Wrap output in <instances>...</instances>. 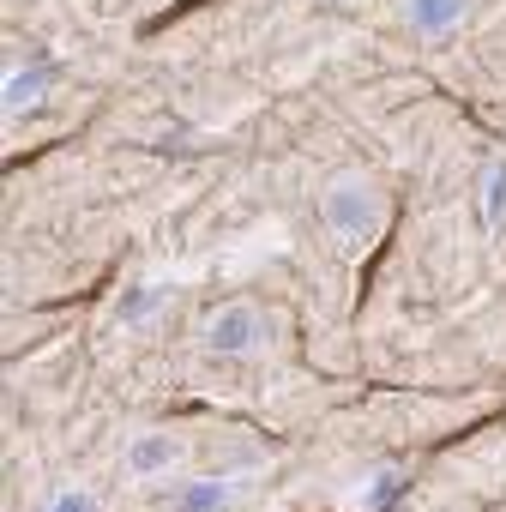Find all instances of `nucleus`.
Returning <instances> with one entry per match:
<instances>
[{
    "label": "nucleus",
    "mask_w": 506,
    "mask_h": 512,
    "mask_svg": "<svg viewBox=\"0 0 506 512\" xmlns=\"http://www.w3.org/2000/svg\"><path fill=\"white\" fill-rule=\"evenodd\" d=\"M320 211H326V229H332L344 247H362V241L374 235V223H380V193H374L368 175H338V181L326 187Z\"/></svg>",
    "instance_id": "f257e3e1"
},
{
    "label": "nucleus",
    "mask_w": 506,
    "mask_h": 512,
    "mask_svg": "<svg viewBox=\"0 0 506 512\" xmlns=\"http://www.w3.org/2000/svg\"><path fill=\"white\" fill-rule=\"evenodd\" d=\"M217 350H253L260 344V314H247V308H229V314H217L211 320V332H205Z\"/></svg>",
    "instance_id": "f03ea898"
},
{
    "label": "nucleus",
    "mask_w": 506,
    "mask_h": 512,
    "mask_svg": "<svg viewBox=\"0 0 506 512\" xmlns=\"http://www.w3.org/2000/svg\"><path fill=\"white\" fill-rule=\"evenodd\" d=\"M175 458H181V446H175V440H163V434H145V440H133V446H127V470H133V476L175 470Z\"/></svg>",
    "instance_id": "7ed1b4c3"
},
{
    "label": "nucleus",
    "mask_w": 506,
    "mask_h": 512,
    "mask_svg": "<svg viewBox=\"0 0 506 512\" xmlns=\"http://www.w3.org/2000/svg\"><path fill=\"white\" fill-rule=\"evenodd\" d=\"M410 13H416L422 31H446V25L464 13V0H410Z\"/></svg>",
    "instance_id": "20e7f679"
},
{
    "label": "nucleus",
    "mask_w": 506,
    "mask_h": 512,
    "mask_svg": "<svg viewBox=\"0 0 506 512\" xmlns=\"http://www.w3.org/2000/svg\"><path fill=\"white\" fill-rule=\"evenodd\" d=\"M482 211H488V223H506V163H494V169H488V187H482Z\"/></svg>",
    "instance_id": "39448f33"
},
{
    "label": "nucleus",
    "mask_w": 506,
    "mask_h": 512,
    "mask_svg": "<svg viewBox=\"0 0 506 512\" xmlns=\"http://www.w3.org/2000/svg\"><path fill=\"white\" fill-rule=\"evenodd\" d=\"M157 302H163V296H157V284H145V290H133V302H121V320H127V326H139Z\"/></svg>",
    "instance_id": "423d86ee"
},
{
    "label": "nucleus",
    "mask_w": 506,
    "mask_h": 512,
    "mask_svg": "<svg viewBox=\"0 0 506 512\" xmlns=\"http://www.w3.org/2000/svg\"><path fill=\"white\" fill-rule=\"evenodd\" d=\"M49 512H97V500H91L85 488H67V494H61V500L49 506Z\"/></svg>",
    "instance_id": "0eeeda50"
}]
</instances>
